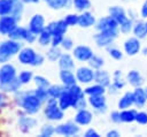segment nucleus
Instances as JSON below:
<instances>
[{
    "label": "nucleus",
    "instance_id": "nucleus-24",
    "mask_svg": "<svg viewBox=\"0 0 147 137\" xmlns=\"http://www.w3.org/2000/svg\"><path fill=\"white\" fill-rule=\"evenodd\" d=\"M133 105H134V100H133V92H132V91L125 92V93L118 99V102H117V106H118L119 111L130 108V107L133 106Z\"/></svg>",
    "mask_w": 147,
    "mask_h": 137
},
{
    "label": "nucleus",
    "instance_id": "nucleus-37",
    "mask_svg": "<svg viewBox=\"0 0 147 137\" xmlns=\"http://www.w3.org/2000/svg\"><path fill=\"white\" fill-rule=\"evenodd\" d=\"M91 7L90 0H72V8H75L77 12H85L88 10Z\"/></svg>",
    "mask_w": 147,
    "mask_h": 137
},
{
    "label": "nucleus",
    "instance_id": "nucleus-8",
    "mask_svg": "<svg viewBox=\"0 0 147 137\" xmlns=\"http://www.w3.org/2000/svg\"><path fill=\"white\" fill-rule=\"evenodd\" d=\"M37 52L31 47H22L17 54L18 62L24 66H33V62L37 56Z\"/></svg>",
    "mask_w": 147,
    "mask_h": 137
},
{
    "label": "nucleus",
    "instance_id": "nucleus-36",
    "mask_svg": "<svg viewBox=\"0 0 147 137\" xmlns=\"http://www.w3.org/2000/svg\"><path fill=\"white\" fill-rule=\"evenodd\" d=\"M61 54H62V52H61V50L59 48V46H51V47L47 50L46 56H47V59H48L49 61L55 62V61H57V60L60 59Z\"/></svg>",
    "mask_w": 147,
    "mask_h": 137
},
{
    "label": "nucleus",
    "instance_id": "nucleus-60",
    "mask_svg": "<svg viewBox=\"0 0 147 137\" xmlns=\"http://www.w3.org/2000/svg\"><path fill=\"white\" fill-rule=\"evenodd\" d=\"M22 2H24V3H37V2H39L40 0H21Z\"/></svg>",
    "mask_w": 147,
    "mask_h": 137
},
{
    "label": "nucleus",
    "instance_id": "nucleus-39",
    "mask_svg": "<svg viewBox=\"0 0 147 137\" xmlns=\"http://www.w3.org/2000/svg\"><path fill=\"white\" fill-rule=\"evenodd\" d=\"M103 64H105L103 58H101V56H99V55H95V54H93L92 58L88 60V66H90L91 68H93L94 70L101 69Z\"/></svg>",
    "mask_w": 147,
    "mask_h": 137
},
{
    "label": "nucleus",
    "instance_id": "nucleus-27",
    "mask_svg": "<svg viewBox=\"0 0 147 137\" xmlns=\"http://www.w3.org/2000/svg\"><path fill=\"white\" fill-rule=\"evenodd\" d=\"M26 33H28V28H24V26H21V25H16L10 31V33L8 35V38L14 39V40H18V41H24L25 37H26Z\"/></svg>",
    "mask_w": 147,
    "mask_h": 137
},
{
    "label": "nucleus",
    "instance_id": "nucleus-15",
    "mask_svg": "<svg viewBox=\"0 0 147 137\" xmlns=\"http://www.w3.org/2000/svg\"><path fill=\"white\" fill-rule=\"evenodd\" d=\"M68 24L65 23L64 20H59V21H53L46 25V28L53 33V36H64L68 30Z\"/></svg>",
    "mask_w": 147,
    "mask_h": 137
},
{
    "label": "nucleus",
    "instance_id": "nucleus-12",
    "mask_svg": "<svg viewBox=\"0 0 147 137\" xmlns=\"http://www.w3.org/2000/svg\"><path fill=\"white\" fill-rule=\"evenodd\" d=\"M87 101H88V105L99 113H105L107 111V99H106L105 94L91 96V97H88Z\"/></svg>",
    "mask_w": 147,
    "mask_h": 137
},
{
    "label": "nucleus",
    "instance_id": "nucleus-3",
    "mask_svg": "<svg viewBox=\"0 0 147 137\" xmlns=\"http://www.w3.org/2000/svg\"><path fill=\"white\" fill-rule=\"evenodd\" d=\"M45 116L49 121H61L64 117V111L59 106V101L56 98L49 97L47 99L45 107Z\"/></svg>",
    "mask_w": 147,
    "mask_h": 137
},
{
    "label": "nucleus",
    "instance_id": "nucleus-2",
    "mask_svg": "<svg viewBox=\"0 0 147 137\" xmlns=\"http://www.w3.org/2000/svg\"><path fill=\"white\" fill-rule=\"evenodd\" d=\"M22 41L7 39L0 43V64L7 63L14 55H17L22 48Z\"/></svg>",
    "mask_w": 147,
    "mask_h": 137
},
{
    "label": "nucleus",
    "instance_id": "nucleus-20",
    "mask_svg": "<svg viewBox=\"0 0 147 137\" xmlns=\"http://www.w3.org/2000/svg\"><path fill=\"white\" fill-rule=\"evenodd\" d=\"M95 23H96L95 17L91 12L85 10V12H82V14H79L78 25L80 28H90V26L95 25Z\"/></svg>",
    "mask_w": 147,
    "mask_h": 137
},
{
    "label": "nucleus",
    "instance_id": "nucleus-50",
    "mask_svg": "<svg viewBox=\"0 0 147 137\" xmlns=\"http://www.w3.org/2000/svg\"><path fill=\"white\" fill-rule=\"evenodd\" d=\"M37 38H38V35H36L34 32H32L28 28V33H26V37H25V40L24 41H26L28 44H32V43H34L37 40Z\"/></svg>",
    "mask_w": 147,
    "mask_h": 137
},
{
    "label": "nucleus",
    "instance_id": "nucleus-52",
    "mask_svg": "<svg viewBox=\"0 0 147 137\" xmlns=\"http://www.w3.org/2000/svg\"><path fill=\"white\" fill-rule=\"evenodd\" d=\"M63 38H64V36H53L51 46H61Z\"/></svg>",
    "mask_w": 147,
    "mask_h": 137
},
{
    "label": "nucleus",
    "instance_id": "nucleus-64",
    "mask_svg": "<svg viewBox=\"0 0 147 137\" xmlns=\"http://www.w3.org/2000/svg\"><path fill=\"white\" fill-rule=\"evenodd\" d=\"M145 92H146V94H147V87H145Z\"/></svg>",
    "mask_w": 147,
    "mask_h": 137
},
{
    "label": "nucleus",
    "instance_id": "nucleus-53",
    "mask_svg": "<svg viewBox=\"0 0 147 137\" xmlns=\"http://www.w3.org/2000/svg\"><path fill=\"white\" fill-rule=\"evenodd\" d=\"M113 83L121 90V89H123L124 87V85H125V82L123 81V78H122V76L121 77H113Z\"/></svg>",
    "mask_w": 147,
    "mask_h": 137
},
{
    "label": "nucleus",
    "instance_id": "nucleus-6",
    "mask_svg": "<svg viewBox=\"0 0 147 137\" xmlns=\"http://www.w3.org/2000/svg\"><path fill=\"white\" fill-rule=\"evenodd\" d=\"M94 74L95 70L93 68H91L90 66H82L79 68H77L75 75L77 78V82H79L80 84H91L94 82Z\"/></svg>",
    "mask_w": 147,
    "mask_h": 137
},
{
    "label": "nucleus",
    "instance_id": "nucleus-18",
    "mask_svg": "<svg viewBox=\"0 0 147 137\" xmlns=\"http://www.w3.org/2000/svg\"><path fill=\"white\" fill-rule=\"evenodd\" d=\"M92 119H93V114L88 109L84 108V109L77 111V113L74 117V121L79 125H87L92 122Z\"/></svg>",
    "mask_w": 147,
    "mask_h": 137
},
{
    "label": "nucleus",
    "instance_id": "nucleus-43",
    "mask_svg": "<svg viewBox=\"0 0 147 137\" xmlns=\"http://www.w3.org/2000/svg\"><path fill=\"white\" fill-rule=\"evenodd\" d=\"M55 134V127L52 124H45L40 129V137H52Z\"/></svg>",
    "mask_w": 147,
    "mask_h": 137
},
{
    "label": "nucleus",
    "instance_id": "nucleus-13",
    "mask_svg": "<svg viewBox=\"0 0 147 137\" xmlns=\"http://www.w3.org/2000/svg\"><path fill=\"white\" fill-rule=\"evenodd\" d=\"M118 26H119L118 22H117L115 18H113L110 15L105 16V17H101V18L98 20L96 23H95V29H96L98 31L118 29Z\"/></svg>",
    "mask_w": 147,
    "mask_h": 137
},
{
    "label": "nucleus",
    "instance_id": "nucleus-26",
    "mask_svg": "<svg viewBox=\"0 0 147 137\" xmlns=\"http://www.w3.org/2000/svg\"><path fill=\"white\" fill-rule=\"evenodd\" d=\"M57 101H59V106L63 111H67L70 107H72V98H71V93H70L69 89H67V87L64 89V91L62 92V94L59 97Z\"/></svg>",
    "mask_w": 147,
    "mask_h": 137
},
{
    "label": "nucleus",
    "instance_id": "nucleus-31",
    "mask_svg": "<svg viewBox=\"0 0 147 137\" xmlns=\"http://www.w3.org/2000/svg\"><path fill=\"white\" fill-rule=\"evenodd\" d=\"M52 38H53V33H52L47 28H45V29L38 35L37 40H38L39 45H41V46H48V45H51V43H52Z\"/></svg>",
    "mask_w": 147,
    "mask_h": 137
},
{
    "label": "nucleus",
    "instance_id": "nucleus-1",
    "mask_svg": "<svg viewBox=\"0 0 147 137\" xmlns=\"http://www.w3.org/2000/svg\"><path fill=\"white\" fill-rule=\"evenodd\" d=\"M14 101L17 106L23 108L24 113H26L29 115L37 114L40 111L41 105H42V101L37 98L33 90L17 91L16 93H14Z\"/></svg>",
    "mask_w": 147,
    "mask_h": 137
},
{
    "label": "nucleus",
    "instance_id": "nucleus-63",
    "mask_svg": "<svg viewBox=\"0 0 147 137\" xmlns=\"http://www.w3.org/2000/svg\"><path fill=\"white\" fill-rule=\"evenodd\" d=\"M145 24H146V33H147V22H145Z\"/></svg>",
    "mask_w": 147,
    "mask_h": 137
},
{
    "label": "nucleus",
    "instance_id": "nucleus-14",
    "mask_svg": "<svg viewBox=\"0 0 147 137\" xmlns=\"http://www.w3.org/2000/svg\"><path fill=\"white\" fill-rule=\"evenodd\" d=\"M28 28L34 32L36 35H39L45 28H46V24H45V18L41 14H34L30 21H29V24H28Z\"/></svg>",
    "mask_w": 147,
    "mask_h": 137
},
{
    "label": "nucleus",
    "instance_id": "nucleus-62",
    "mask_svg": "<svg viewBox=\"0 0 147 137\" xmlns=\"http://www.w3.org/2000/svg\"><path fill=\"white\" fill-rule=\"evenodd\" d=\"M142 54H144V55H147V47L142 48Z\"/></svg>",
    "mask_w": 147,
    "mask_h": 137
},
{
    "label": "nucleus",
    "instance_id": "nucleus-19",
    "mask_svg": "<svg viewBox=\"0 0 147 137\" xmlns=\"http://www.w3.org/2000/svg\"><path fill=\"white\" fill-rule=\"evenodd\" d=\"M132 92H133L134 106L138 108H142L147 104V94L145 92V89H142L141 86H137Z\"/></svg>",
    "mask_w": 147,
    "mask_h": 137
},
{
    "label": "nucleus",
    "instance_id": "nucleus-21",
    "mask_svg": "<svg viewBox=\"0 0 147 137\" xmlns=\"http://www.w3.org/2000/svg\"><path fill=\"white\" fill-rule=\"evenodd\" d=\"M60 69H65V70H74L75 68V60L74 55H70L69 53H62L60 59L57 60Z\"/></svg>",
    "mask_w": 147,
    "mask_h": 137
},
{
    "label": "nucleus",
    "instance_id": "nucleus-44",
    "mask_svg": "<svg viewBox=\"0 0 147 137\" xmlns=\"http://www.w3.org/2000/svg\"><path fill=\"white\" fill-rule=\"evenodd\" d=\"M33 82H34V84H36V87H48V86L51 85V84H49V81H48L46 77L41 76V75L34 76V77H33Z\"/></svg>",
    "mask_w": 147,
    "mask_h": 137
},
{
    "label": "nucleus",
    "instance_id": "nucleus-56",
    "mask_svg": "<svg viewBox=\"0 0 147 137\" xmlns=\"http://www.w3.org/2000/svg\"><path fill=\"white\" fill-rule=\"evenodd\" d=\"M118 91H119V89H118L114 83H110V85L108 86V92H109L110 94H117Z\"/></svg>",
    "mask_w": 147,
    "mask_h": 137
},
{
    "label": "nucleus",
    "instance_id": "nucleus-48",
    "mask_svg": "<svg viewBox=\"0 0 147 137\" xmlns=\"http://www.w3.org/2000/svg\"><path fill=\"white\" fill-rule=\"evenodd\" d=\"M136 122L139 124H147V112H137L136 115Z\"/></svg>",
    "mask_w": 147,
    "mask_h": 137
},
{
    "label": "nucleus",
    "instance_id": "nucleus-38",
    "mask_svg": "<svg viewBox=\"0 0 147 137\" xmlns=\"http://www.w3.org/2000/svg\"><path fill=\"white\" fill-rule=\"evenodd\" d=\"M64 89H65V87H64L63 85H59V84H53V85H49V86L47 87L49 97L56 98V99H59V97L62 94V92L64 91Z\"/></svg>",
    "mask_w": 147,
    "mask_h": 137
},
{
    "label": "nucleus",
    "instance_id": "nucleus-35",
    "mask_svg": "<svg viewBox=\"0 0 147 137\" xmlns=\"http://www.w3.org/2000/svg\"><path fill=\"white\" fill-rule=\"evenodd\" d=\"M23 12H24V2H22L21 0H17V1H14V7H13V12L10 15H13L18 22L21 21L22 18V15H23Z\"/></svg>",
    "mask_w": 147,
    "mask_h": 137
},
{
    "label": "nucleus",
    "instance_id": "nucleus-22",
    "mask_svg": "<svg viewBox=\"0 0 147 137\" xmlns=\"http://www.w3.org/2000/svg\"><path fill=\"white\" fill-rule=\"evenodd\" d=\"M108 12H109V15L118 22V24H122L124 21H126V20L129 18L123 7H119V6H111Z\"/></svg>",
    "mask_w": 147,
    "mask_h": 137
},
{
    "label": "nucleus",
    "instance_id": "nucleus-57",
    "mask_svg": "<svg viewBox=\"0 0 147 137\" xmlns=\"http://www.w3.org/2000/svg\"><path fill=\"white\" fill-rule=\"evenodd\" d=\"M140 15L142 18H147V0L142 3L141 6V10H140Z\"/></svg>",
    "mask_w": 147,
    "mask_h": 137
},
{
    "label": "nucleus",
    "instance_id": "nucleus-10",
    "mask_svg": "<svg viewBox=\"0 0 147 137\" xmlns=\"http://www.w3.org/2000/svg\"><path fill=\"white\" fill-rule=\"evenodd\" d=\"M72 55L76 60L80 62H88V60L93 55V51L86 45H78L72 50Z\"/></svg>",
    "mask_w": 147,
    "mask_h": 137
},
{
    "label": "nucleus",
    "instance_id": "nucleus-45",
    "mask_svg": "<svg viewBox=\"0 0 147 137\" xmlns=\"http://www.w3.org/2000/svg\"><path fill=\"white\" fill-rule=\"evenodd\" d=\"M78 18H79L78 14H68L63 20L69 26H75V25H78Z\"/></svg>",
    "mask_w": 147,
    "mask_h": 137
},
{
    "label": "nucleus",
    "instance_id": "nucleus-23",
    "mask_svg": "<svg viewBox=\"0 0 147 137\" xmlns=\"http://www.w3.org/2000/svg\"><path fill=\"white\" fill-rule=\"evenodd\" d=\"M94 82L98 84L103 85L105 87H108L111 83V78L108 71L102 70V69H96L94 74Z\"/></svg>",
    "mask_w": 147,
    "mask_h": 137
},
{
    "label": "nucleus",
    "instance_id": "nucleus-7",
    "mask_svg": "<svg viewBox=\"0 0 147 137\" xmlns=\"http://www.w3.org/2000/svg\"><path fill=\"white\" fill-rule=\"evenodd\" d=\"M17 77L16 68L11 63H3L0 67V85L7 84Z\"/></svg>",
    "mask_w": 147,
    "mask_h": 137
},
{
    "label": "nucleus",
    "instance_id": "nucleus-55",
    "mask_svg": "<svg viewBox=\"0 0 147 137\" xmlns=\"http://www.w3.org/2000/svg\"><path fill=\"white\" fill-rule=\"evenodd\" d=\"M84 136H85V137H100L99 132H98L96 130H94L93 128L87 129V130L84 132Z\"/></svg>",
    "mask_w": 147,
    "mask_h": 137
},
{
    "label": "nucleus",
    "instance_id": "nucleus-11",
    "mask_svg": "<svg viewBox=\"0 0 147 137\" xmlns=\"http://www.w3.org/2000/svg\"><path fill=\"white\" fill-rule=\"evenodd\" d=\"M141 51V44H140V39L134 37H130L124 41V52L130 55L133 56L136 54H138Z\"/></svg>",
    "mask_w": 147,
    "mask_h": 137
},
{
    "label": "nucleus",
    "instance_id": "nucleus-46",
    "mask_svg": "<svg viewBox=\"0 0 147 137\" xmlns=\"http://www.w3.org/2000/svg\"><path fill=\"white\" fill-rule=\"evenodd\" d=\"M107 48H108L109 55H110L113 59H115V60H121V59L123 58V53H122V51H121L119 48L114 47V46H109V47H107Z\"/></svg>",
    "mask_w": 147,
    "mask_h": 137
},
{
    "label": "nucleus",
    "instance_id": "nucleus-33",
    "mask_svg": "<svg viewBox=\"0 0 147 137\" xmlns=\"http://www.w3.org/2000/svg\"><path fill=\"white\" fill-rule=\"evenodd\" d=\"M136 115H137V112L134 109H130V108L122 109L121 111V121L125 122V123H131V122L136 121Z\"/></svg>",
    "mask_w": 147,
    "mask_h": 137
},
{
    "label": "nucleus",
    "instance_id": "nucleus-58",
    "mask_svg": "<svg viewBox=\"0 0 147 137\" xmlns=\"http://www.w3.org/2000/svg\"><path fill=\"white\" fill-rule=\"evenodd\" d=\"M6 105H7V98L2 92H0V108L6 107Z\"/></svg>",
    "mask_w": 147,
    "mask_h": 137
},
{
    "label": "nucleus",
    "instance_id": "nucleus-29",
    "mask_svg": "<svg viewBox=\"0 0 147 137\" xmlns=\"http://www.w3.org/2000/svg\"><path fill=\"white\" fill-rule=\"evenodd\" d=\"M85 94L91 97V96H100V94H105L106 92V87L101 84H98V83H94V84H88L85 89Z\"/></svg>",
    "mask_w": 147,
    "mask_h": 137
},
{
    "label": "nucleus",
    "instance_id": "nucleus-4",
    "mask_svg": "<svg viewBox=\"0 0 147 137\" xmlns=\"http://www.w3.org/2000/svg\"><path fill=\"white\" fill-rule=\"evenodd\" d=\"M119 29H111V30H103L98 31V33L94 35V41L99 47H109L114 43V40L118 36Z\"/></svg>",
    "mask_w": 147,
    "mask_h": 137
},
{
    "label": "nucleus",
    "instance_id": "nucleus-5",
    "mask_svg": "<svg viewBox=\"0 0 147 137\" xmlns=\"http://www.w3.org/2000/svg\"><path fill=\"white\" fill-rule=\"evenodd\" d=\"M55 134L60 136H76L79 134V124H77L75 121H68L65 123H61L55 127Z\"/></svg>",
    "mask_w": 147,
    "mask_h": 137
},
{
    "label": "nucleus",
    "instance_id": "nucleus-54",
    "mask_svg": "<svg viewBox=\"0 0 147 137\" xmlns=\"http://www.w3.org/2000/svg\"><path fill=\"white\" fill-rule=\"evenodd\" d=\"M44 61H45V56H44L42 54L38 53V54H37V56H36V60H34V62H33V66H32V67L41 66V64L44 63Z\"/></svg>",
    "mask_w": 147,
    "mask_h": 137
},
{
    "label": "nucleus",
    "instance_id": "nucleus-59",
    "mask_svg": "<svg viewBox=\"0 0 147 137\" xmlns=\"http://www.w3.org/2000/svg\"><path fill=\"white\" fill-rule=\"evenodd\" d=\"M106 136H107V137H119L121 134H119L117 130H114V129H113V130H109Z\"/></svg>",
    "mask_w": 147,
    "mask_h": 137
},
{
    "label": "nucleus",
    "instance_id": "nucleus-49",
    "mask_svg": "<svg viewBox=\"0 0 147 137\" xmlns=\"http://www.w3.org/2000/svg\"><path fill=\"white\" fill-rule=\"evenodd\" d=\"M87 104H88V101H87V100H86V98L84 97V98H80L79 100H77V102L72 106V108H74V109H76V111L84 109V108H86Z\"/></svg>",
    "mask_w": 147,
    "mask_h": 137
},
{
    "label": "nucleus",
    "instance_id": "nucleus-34",
    "mask_svg": "<svg viewBox=\"0 0 147 137\" xmlns=\"http://www.w3.org/2000/svg\"><path fill=\"white\" fill-rule=\"evenodd\" d=\"M14 1L13 0H0V16L10 15L13 12Z\"/></svg>",
    "mask_w": 147,
    "mask_h": 137
},
{
    "label": "nucleus",
    "instance_id": "nucleus-17",
    "mask_svg": "<svg viewBox=\"0 0 147 137\" xmlns=\"http://www.w3.org/2000/svg\"><path fill=\"white\" fill-rule=\"evenodd\" d=\"M60 81L62 83V85L67 89L71 87L72 85L77 84V78L76 75L72 73V70H65V69H61L60 71Z\"/></svg>",
    "mask_w": 147,
    "mask_h": 137
},
{
    "label": "nucleus",
    "instance_id": "nucleus-16",
    "mask_svg": "<svg viewBox=\"0 0 147 137\" xmlns=\"http://www.w3.org/2000/svg\"><path fill=\"white\" fill-rule=\"evenodd\" d=\"M18 125L20 129L22 130V132H29L33 127L37 125V121L36 119L31 117L29 114H21L18 116Z\"/></svg>",
    "mask_w": 147,
    "mask_h": 137
},
{
    "label": "nucleus",
    "instance_id": "nucleus-42",
    "mask_svg": "<svg viewBox=\"0 0 147 137\" xmlns=\"http://www.w3.org/2000/svg\"><path fill=\"white\" fill-rule=\"evenodd\" d=\"M33 92H34V94L37 96V98L40 99L42 102H46L47 99L49 98L47 87H36V89L33 90Z\"/></svg>",
    "mask_w": 147,
    "mask_h": 137
},
{
    "label": "nucleus",
    "instance_id": "nucleus-40",
    "mask_svg": "<svg viewBox=\"0 0 147 137\" xmlns=\"http://www.w3.org/2000/svg\"><path fill=\"white\" fill-rule=\"evenodd\" d=\"M33 74L31 70H22L18 75H17V78L20 79V82L25 85V84H29L31 81H33Z\"/></svg>",
    "mask_w": 147,
    "mask_h": 137
},
{
    "label": "nucleus",
    "instance_id": "nucleus-41",
    "mask_svg": "<svg viewBox=\"0 0 147 137\" xmlns=\"http://www.w3.org/2000/svg\"><path fill=\"white\" fill-rule=\"evenodd\" d=\"M133 25H134V22L132 18H127L126 21H124L122 24H119L118 29L122 33H130L132 30H133Z\"/></svg>",
    "mask_w": 147,
    "mask_h": 137
},
{
    "label": "nucleus",
    "instance_id": "nucleus-25",
    "mask_svg": "<svg viewBox=\"0 0 147 137\" xmlns=\"http://www.w3.org/2000/svg\"><path fill=\"white\" fill-rule=\"evenodd\" d=\"M126 81L130 85L137 87V86H141L144 84V77L141 76V74L138 70H130L126 74Z\"/></svg>",
    "mask_w": 147,
    "mask_h": 137
},
{
    "label": "nucleus",
    "instance_id": "nucleus-32",
    "mask_svg": "<svg viewBox=\"0 0 147 137\" xmlns=\"http://www.w3.org/2000/svg\"><path fill=\"white\" fill-rule=\"evenodd\" d=\"M132 31H133V35L139 39H142V38H145L147 36V33H146V24H145V22H141V21H138V22L134 23Z\"/></svg>",
    "mask_w": 147,
    "mask_h": 137
},
{
    "label": "nucleus",
    "instance_id": "nucleus-9",
    "mask_svg": "<svg viewBox=\"0 0 147 137\" xmlns=\"http://www.w3.org/2000/svg\"><path fill=\"white\" fill-rule=\"evenodd\" d=\"M18 21L13 15L0 16V35L8 36L10 31L17 25Z\"/></svg>",
    "mask_w": 147,
    "mask_h": 137
},
{
    "label": "nucleus",
    "instance_id": "nucleus-47",
    "mask_svg": "<svg viewBox=\"0 0 147 137\" xmlns=\"http://www.w3.org/2000/svg\"><path fill=\"white\" fill-rule=\"evenodd\" d=\"M61 47L65 51H70V50H74V40L69 37H64L63 40H62V44H61Z\"/></svg>",
    "mask_w": 147,
    "mask_h": 137
},
{
    "label": "nucleus",
    "instance_id": "nucleus-30",
    "mask_svg": "<svg viewBox=\"0 0 147 137\" xmlns=\"http://www.w3.org/2000/svg\"><path fill=\"white\" fill-rule=\"evenodd\" d=\"M47 6L52 9H62V8H71L72 0H44Z\"/></svg>",
    "mask_w": 147,
    "mask_h": 137
},
{
    "label": "nucleus",
    "instance_id": "nucleus-28",
    "mask_svg": "<svg viewBox=\"0 0 147 137\" xmlns=\"http://www.w3.org/2000/svg\"><path fill=\"white\" fill-rule=\"evenodd\" d=\"M22 83L20 82V79L16 77L15 79H13L11 82L7 83V84H3V85H0V90L2 92H6V93H16L17 91L21 90L22 87Z\"/></svg>",
    "mask_w": 147,
    "mask_h": 137
},
{
    "label": "nucleus",
    "instance_id": "nucleus-51",
    "mask_svg": "<svg viewBox=\"0 0 147 137\" xmlns=\"http://www.w3.org/2000/svg\"><path fill=\"white\" fill-rule=\"evenodd\" d=\"M109 119H110V121L114 122V123H119V122H122V121H121V111H114V112H111L110 115H109Z\"/></svg>",
    "mask_w": 147,
    "mask_h": 137
},
{
    "label": "nucleus",
    "instance_id": "nucleus-61",
    "mask_svg": "<svg viewBox=\"0 0 147 137\" xmlns=\"http://www.w3.org/2000/svg\"><path fill=\"white\" fill-rule=\"evenodd\" d=\"M122 76V71L121 70H115L113 74V77H121Z\"/></svg>",
    "mask_w": 147,
    "mask_h": 137
}]
</instances>
